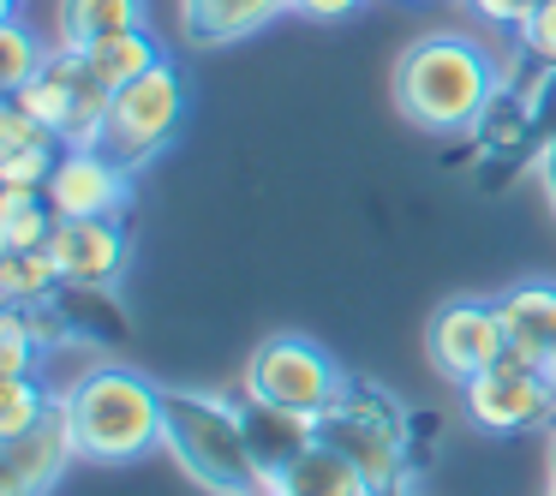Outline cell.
I'll return each instance as SVG.
<instances>
[{"mask_svg":"<svg viewBox=\"0 0 556 496\" xmlns=\"http://www.w3.org/2000/svg\"><path fill=\"white\" fill-rule=\"evenodd\" d=\"M54 204L49 192H18L7 186L0 192V252H42L54 240Z\"/></svg>","mask_w":556,"mask_h":496,"instance_id":"17","label":"cell"},{"mask_svg":"<svg viewBox=\"0 0 556 496\" xmlns=\"http://www.w3.org/2000/svg\"><path fill=\"white\" fill-rule=\"evenodd\" d=\"M0 85H7V97H13V90H25L30 78L42 73V66H49V49H42L37 37H30V25L25 18H13L7 13V25H0Z\"/></svg>","mask_w":556,"mask_h":496,"instance_id":"19","label":"cell"},{"mask_svg":"<svg viewBox=\"0 0 556 496\" xmlns=\"http://www.w3.org/2000/svg\"><path fill=\"white\" fill-rule=\"evenodd\" d=\"M30 359H37V335H30L25 311L7 305L0 311V377H30Z\"/></svg>","mask_w":556,"mask_h":496,"instance_id":"22","label":"cell"},{"mask_svg":"<svg viewBox=\"0 0 556 496\" xmlns=\"http://www.w3.org/2000/svg\"><path fill=\"white\" fill-rule=\"evenodd\" d=\"M544 192H551V204H556V138L544 144Z\"/></svg>","mask_w":556,"mask_h":496,"instance_id":"27","label":"cell"},{"mask_svg":"<svg viewBox=\"0 0 556 496\" xmlns=\"http://www.w3.org/2000/svg\"><path fill=\"white\" fill-rule=\"evenodd\" d=\"M162 448L180 460V472L210 496H257L264 491V460H257L252 424L222 395L168 389V431Z\"/></svg>","mask_w":556,"mask_h":496,"instance_id":"3","label":"cell"},{"mask_svg":"<svg viewBox=\"0 0 556 496\" xmlns=\"http://www.w3.org/2000/svg\"><path fill=\"white\" fill-rule=\"evenodd\" d=\"M527 114H532V126H544V132L556 138V66H551V73H544V85L532 90Z\"/></svg>","mask_w":556,"mask_h":496,"instance_id":"25","label":"cell"},{"mask_svg":"<svg viewBox=\"0 0 556 496\" xmlns=\"http://www.w3.org/2000/svg\"><path fill=\"white\" fill-rule=\"evenodd\" d=\"M551 496H556V491H551Z\"/></svg>","mask_w":556,"mask_h":496,"instance_id":"32","label":"cell"},{"mask_svg":"<svg viewBox=\"0 0 556 496\" xmlns=\"http://www.w3.org/2000/svg\"><path fill=\"white\" fill-rule=\"evenodd\" d=\"M539 371H544V383H551V395H556V347H551V353H544V359H539Z\"/></svg>","mask_w":556,"mask_h":496,"instance_id":"28","label":"cell"},{"mask_svg":"<svg viewBox=\"0 0 556 496\" xmlns=\"http://www.w3.org/2000/svg\"><path fill=\"white\" fill-rule=\"evenodd\" d=\"M49 257L61 269V281L73 293H109L126 269V228L121 216H78V221H54Z\"/></svg>","mask_w":556,"mask_h":496,"instance_id":"9","label":"cell"},{"mask_svg":"<svg viewBox=\"0 0 556 496\" xmlns=\"http://www.w3.org/2000/svg\"><path fill=\"white\" fill-rule=\"evenodd\" d=\"M13 7H18V0H7V13H13Z\"/></svg>","mask_w":556,"mask_h":496,"instance_id":"30","label":"cell"},{"mask_svg":"<svg viewBox=\"0 0 556 496\" xmlns=\"http://www.w3.org/2000/svg\"><path fill=\"white\" fill-rule=\"evenodd\" d=\"M42 144H61V138H54L37 114H25L7 97V109H0V150H42Z\"/></svg>","mask_w":556,"mask_h":496,"instance_id":"23","label":"cell"},{"mask_svg":"<svg viewBox=\"0 0 556 496\" xmlns=\"http://www.w3.org/2000/svg\"><path fill=\"white\" fill-rule=\"evenodd\" d=\"M324 436L348 448V455L371 472V484L383 496L395 491V472H401V419H395V407H389V400H365V395H353V389H348V400L324 412Z\"/></svg>","mask_w":556,"mask_h":496,"instance_id":"11","label":"cell"},{"mask_svg":"<svg viewBox=\"0 0 556 496\" xmlns=\"http://www.w3.org/2000/svg\"><path fill=\"white\" fill-rule=\"evenodd\" d=\"M264 491L269 496H383L371 484V472H365L341 443H329V436H317L300 455L276 460V467L264 472Z\"/></svg>","mask_w":556,"mask_h":496,"instance_id":"12","label":"cell"},{"mask_svg":"<svg viewBox=\"0 0 556 496\" xmlns=\"http://www.w3.org/2000/svg\"><path fill=\"white\" fill-rule=\"evenodd\" d=\"M49 407H54V395L37 377H0V436H25Z\"/></svg>","mask_w":556,"mask_h":496,"instance_id":"20","label":"cell"},{"mask_svg":"<svg viewBox=\"0 0 556 496\" xmlns=\"http://www.w3.org/2000/svg\"><path fill=\"white\" fill-rule=\"evenodd\" d=\"M281 13H293V0H180V25L192 42H233Z\"/></svg>","mask_w":556,"mask_h":496,"instance_id":"14","label":"cell"},{"mask_svg":"<svg viewBox=\"0 0 556 496\" xmlns=\"http://www.w3.org/2000/svg\"><path fill=\"white\" fill-rule=\"evenodd\" d=\"M66 144H42V150H0V186H18V192H42L61 162Z\"/></svg>","mask_w":556,"mask_h":496,"instance_id":"21","label":"cell"},{"mask_svg":"<svg viewBox=\"0 0 556 496\" xmlns=\"http://www.w3.org/2000/svg\"><path fill=\"white\" fill-rule=\"evenodd\" d=\"M460 400H467V419L479 424V431H496V436L527 431L544 412H556V395H551V383H544V371L527 359H515V353H503L491 371L467 377V383H460Z\"/></svg>","mask_w":556,"mask_h":496,"instance_id":"6","label":"cell"},{"mask_svg":"<svg viewBox=\"0 0 556 496\" xmlns=\"http://www.w3.org/2000/svg\"><path fill=\"white\" fill-rule=\"evenodd\" d=\"M61 288L66 281H61V269H54L49 245H42V252H0V300L7 305H42Z\"/></svg>","mask_w":556,"mask_h":496,"instance_id":"18","label":"cell"},{"mask_svg":"<svg viewBox=\"0 0 556 496\" xmlns=\"http://www.w3.org/2000/svg\"><path fill=\"white\" fill-rule=\"evenodd\" d=\"M78 460V436L61 395L25 436H0V496H49Z\"/></svg>","mask_w":556,"mask_h":496,"instance_id":"7","label":"cell"},{"mask_svg":"<svg viewBox=\"0 0 556 496\" xmlns=\"http://www.w3.org/2000/svg\"><path fill=\"white\" fill-rule=\"evenodd\" d=\"M551 491H556V436H551Z\"/></svg>","mask_w":556,"mask_h":496,"instance_id":"29","label":"cell"},{"mask_svg":"<svg viewBox=\"0 0 556 496\" xmlns=\"http://www.w3.org/2000/svg\"><path fill=\"white\" fill-rule=\"evenodd\" d=\"M257 496H269V491H257Z\"/></svg>","mask_w":556,"mask_h":496,"instance_id":"31","label":"cell"},{"mask_svg":"<svg viewBox=\"0 0 556 496\" xmlns=\"http://www.w3.org/2000/svg\"><path fill=\"white\" fill-rule=\"evenodd\" d=\"M186 114V85L168 61H156L144 78H132L126 90L109 97V126H102V150L121 156L126 168L150 162L156 150H168V138L180 132Z\"/></svg>","mask_w":556,"mask_h":496,"instance_id":"5","label":"cell"},{"mask_svg":"<svg viewBox=\"0 0 556 496\" xmlns=\"http://www.w3.org/2000/svg\"><path fill=\"white\" fill-rule=\"evenodd\" d=\"M532 7H539V0H472V13L491 18V25H520Z\"/></svg>","mask_w":556,"mask_h":496,"instance_id":"26","label":"cell"},{"mask_svg":"<svg viewBox=\"0 0 556 496\" xmlns=\"http://www.w3.org/2000/svg\"><path fill=\"white\" fill-rule=\"evenodd\" d=\"M503 73L496 61L467 37H419L395 61V109L419 132H472L484 126Z\"/></svg>","mask_w":556,"mask_h":496,"instance_id":"1","label":"cell"},{"mask_svg":"<svg viewBox=\"0 0 556 496\" xmlns=\"http://www.w3.org/2000/svg\"><path fill=\"white\" fill-rule=\"evenodd\" d=\"M90 66V78H97L102 90H126L132 78H144L150 66L162 61V49L150 42V30H121V37L97 42V49H78Z\"/></svg>","mask_w":556,"mask_h":496,"instance_id":"16","label":"cell"},{"mask_svg":"<svg viewBox=\"0 0 556 496\" xmlns=\"http://www.w3.org/2000/svg\"><path fill=\"white\" fill-rule=\"evenodd\" d=\"M515 37L527 54H539L544 66H556V0H539V7L515 25Z\"/></svg>","mask_w":556,"mask_h":496,"instance_id":"24","label":"cell"},{"mask_svg":"<svg viewBox=\"0 0 556 496\" xmlns=\"http://www.w3.org/2000/svg\"><path fill=\"white\" fill-rule=\"evenodd\" d=\"M508 353V329H503V311L484 300H448L443 311L431 317V365L455 383L491 371L496 359Z\"/></svg>","mask_w":556,"mask_h":496,"instance_id":"8","label":"cell"},{"mask_svg":"<svg viewBox=\"0 0 556 496\" xmlns=\"http://www.w3.org/2000/svg\"><path fill=\"white\" fill-rule=\"evenodd\" d=\"M144 0H61V49H97V42L138 30Z\"/></svg>","mask_w":556,"mask_h":496,"instance_id":"15","label":"cell"},{"mask_svg":"<svg viewBox=\"0 0 556 496\" xmlns=\"http://www.w3.org/2000/svg\"><path fill=\"white\" fill-rule=\"evenodd\" d=\"M503 311V329H508V353L527 365H539L544 353L556 347V288L551 281H520L496 300Z\"/></svg>","mask_w":556,"mask_h":496,"instance_id":"13","label":"cell"},{"mask_svg":"<svg viewBox=\"0 0 556 496\" xmlns=\"http://www.w3.org/2000/svg\"><path fill=\"white\" fill-rule=\"evenodd\" d=\"M61 407L73 419L78 460H97V467H126L150 455L168 431V389L126 365H90L78 383L61 389Z\"/></svg>","mask_w":556,"mask_h":496,"instance_id":"2","label":"cell"},{"mask_svg":"<svg viewBox=\"0 0 556 496\" xmlns=\"http://www.w3.org/2000/svg\"><path fill=\"white\" fill-rule=\"evenodd\" d=\"M240 395H245V407L312 412V419H324L329 407L348 400V377H341V365L329 359L312 335H269L264 347L245 359Z\"/></svg>","mask_w":556,"mask_h":496,"instance_id":"4","label":"cell"},{"mask_svg":"<svg viewBox=\"0 0 556 496\" xmlns=\"http://www.w3.org/2000/svg\"><path fill=\"white\" fill-rule=\"evenodd\" d=\"M49 204L54 216L78 221V216H121L126 198H132V168L109 150H61L49 174Z\"/></svg>","mask_w":556,"mask_h":496,"instance_id":"10","label":"cell"}]
</instances>
